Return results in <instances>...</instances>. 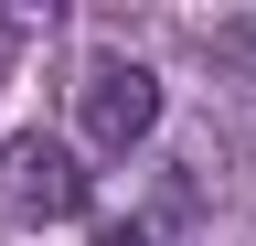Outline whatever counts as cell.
Segmentation results:
<instances>
[{
    "instance_id": "3957f363",
    "label": "cell",
    "mask_w": 256,
    "mask_h": 246,
    "mask_svg": "<svg viewBox=\"0 0 256 246\" xmlns=\"http://www.w3.org/2000/svg\"><path fill=\"white\" fill-rule=\"evenodd\" d=\"M107 246H150V235H107Z\"/></svg>"
},
{
    "instance_id": "6da1fadb",
    "label": "cell",
    "mask_w": 256,
    "mask_h": 246,
    "mask_svg": "<svg viewBox=\"0 0 256 246\" xmlns=\"http://www.w3.org/2000/svg\"><path fill=\"white\" fill-rule=\"evenodd\" d=\"M75 129H86V150H139L160 129V75L128 54H96L75 75Z\"/></svg>"
},
{
    "instance_id": "7a4b0ae2",
    "label": "cell",
    "mask_w": 256,
    "mask_h": 246,
    "mask_svg": "<svg viewBox=\"0 0 256 246\" xmlns=\"http://www.w3.org/2000/svg\"><path fill=\"white\" fill-rule=\"evenodd\" d=\"M0 214H11V225H75L86 214V171H75V150L64 139H11L0 150Z\"/></svg>"
}]
</instances>
